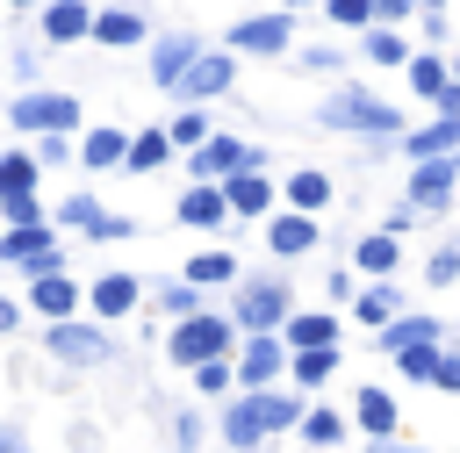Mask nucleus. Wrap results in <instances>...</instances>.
<instances>
[{
    "instance_id": "nucleus-1",
    "label": "nucleus",
    "mask_w": 460,
    "mask_h": 453,
    "mask_svg": "<svg viewBox=\"0 0 460 453\" xmlns=\"http://www.w3.org/2000/svg\"><path fill=\"white\" fill-rule=\"evenodd\" d=\"M295 417H302V403L288 395V388H244L230 410H223V446L230 453H259V439L266 431H295Z\"/></svg>"
},
{
    "instance_id": "nucleus-2",
    "label": "nucleus",
    "mask_w": 460,
    "mask_h": 453,
    "mask_svg": "<svg viewBox=\"0 0 460 453\" xmlns=\"http://www.w3.org/2000/svg\"><path fill=\"white\" fill-rule=\"evenodd\" d=\"M316 122L323 129H359V137H402V115L388 101H374L367 86H338L316 101Z\"/></svg>"
},
{
    "instance_id": "nucleus-3",
    "label": "nucleus",
    "mask_w": 460,
    "mask_h": 453,
    "mask_svg": "<svg viewBox=\"0 0 460 453\" xmlns=\"http://www.w3.org/2000/svg\"><path fill=\"white\" fill-rule=\"evenodd\" d=\"M43 345H50V360H58V367H108V360H115L108 331H93V324H79V316H50Z\"/></svg>"
},
{
    "instance_id": "nucleus-4",
    "label": "nucleus",
    "mask_w": 460,
    "mask_h": 453,
    "mask_svg": "<svg viewBox=\"0 0 460 453\" xmlns=\"http://www.w3.org/2000/svg\"><path fill=\"white\" fill-rule=\"evenodd\" d=\"M230 316H208V309H194V316H180L172 324V367H194V360H216V352H230Z\"/></svg>"
},
{
    "instance_id": "nucleus-5",
    "label": "nucleus",
    "mask_w": 460,
    "mask_h": 453,
    "mask_svg": "<svg viewBox=\"0 0 460 453\" xmlns=\"http://www.w3.org/2000/svg\"><path fill=\"white\" fill-rule=\"evenodd\" d=\"M295 43V7H273V14H244L230 22V43L223 50H244V58H280Z\"/></svg>"
},
{
    "instance_id": "nucleus-6",
    "label": "nucleus",
    "mask_w": 460,
    "mask_h": 453,
    "mask_svg": "<svg viewBox=\"0 0 460 453\" xmlns=\"http://www.w3.org/2000/svg\"><path fill=\"white\" fill-rule=\"evenodd\" d=\"M453 194H460V173H453V151H438V158H410V209L417 216H438V209H453Z\"/></svg>"
},
{
    "instance_id": "nucleus-7",
    "label": "nucleus",
    "mask_w": 460,
    "mask_h": 453,
    "mask_svg": "<svg viewBox=\"0 0 460 453\" xmlns=\"http://www.w3.org/2000/svg\"><path fill=\"white\" fill-rule=\"evenodd\" d=\"M280 316H288V280H237V302H230L237 331H280Z\"/></svg>"
},
{
    "instance_id": "nucleus-8",
    "label": "nucleus",
    "mask_w": 460,
    "mask_h": 453,
    "mask_svg": "<svg viewBox=\"0 0 460 453\" xmlns=\"http://www.w3.org/2000/svg\"><path fill=\"white\" fill-rule=\"evenodd\" d=\"M230 86H237V50H201V58L172 79L180 101H216V93H230Z\"/></svg>"
},
{
    "instance_id": "nucleus-9",
    "label": "nucleus",
    "mask_w": 460,
    "mask_h": 453,
    "mask_svg": "<svg viewBox=\"0 0 460 453\" xmlns=\"http://www.w3.org/2000/svg\"><path fill=\"white\" fill-rule=\"evenodd\" d=\"M0 259H14V266H29V273H58V230H43V223H7L0 230Z\"/></svg>"
},
{
    "instance_id": "nucleus-10",
    "label": "nucleus",
    "mask_w": 460,
    "mask_h": 453,
    "mask_svg": "<svg viewBox=\"0 0 460 453\" xmlns=\"http://www.w3.org/2000/svg\"><path fill=\"white\" fill-rule=\"evenodd\" d=\"M230 367H237L244 388H266V381L288 374V338H280V331H244V352H237Z\"/></svg>"
},
{
    "instance_id": "nucleus-11",
    "label": "nucleus",
    "mask_w": 460,
    "mask_h": 453,
    "mask_svg": "<svg viewBox=\"0 0 460 453\" xmlns=\"http://www.w3.org/2000/svg\"><path fill=\"white\" fill-rule=\"evenodd\" d=\"M14 129L43 137V129H79V101L72 93H22L14 101Z\"/></svg>"
},
{
    "instance_id": "nucleus-12",
    "label": "nucleus",
    "mask_w": 460,
    "mask_h": 453,
    "mask_svg": "<svg viewBox=\"0 0 460 453\" xmlns=\"http://www.w3.org/2000/svg\"><path fill=\"white\" fill-rule=\"evenodd\" d=\"M187 165H194V180H223V173H237V165H266V151H259V144H237V137H201Z\"/></svg>"
},
{
    "instance_id": "nucleus-13",
    "label": "nucleus",
    "mask_w": 460,
    "mask_h": 453,
    "mask_svg": "<svg viewBox=\"0 0 460 453\" xmlns=\"http://www.w3.org/2000/svg\"><path fill=\"white\" fill-rule=\"evenodd\" d=\"M266 244H273V259H302V252H316V216H309V209H280V216H266Z\"/></svg>"
},
{
    "instance_id": "nucleus-14",
    "label": "nucleus",
    "mask_w": 460,
    "mask_h": 453,
    "mask_svg": "<svg viewBox=\"0 0 460 453\" xmlns=\"http://www.w3.org/2000/svg\"><path fill=\"white\" fill-rule=\"evenodd\" d=\"M194 58H201V36H187V29H165V36L151 43V79H158V86L172 93V79H180V72H187Z\"/></svg>"
},
{
    "instance_id": "nucleus-15",
    "label": "nucleus",
    "mask_w": 460,
    "mask_h": 453,
    "mask_svg": "<svg viewBox=\"0 0 460 453\" xmlns=\"http://www.w3.org/2000/svg\"><path fill=\"white\" fill-rule=\"evenodd\" d=\"M223 201H230V216H273V187H266V173H259V165L223 173Z\"/></svg>"
},
{
    "instance_id": "nucleus-16",
    "label": "nucleus",
    "mask_w": 460,
    "mask_h": 453,
    "mask_svg": "<svg viewBox=\"0 0 460 453\" xmlns=\"http://www.w3.org/2000/svg\"><path fill=\"white\" fill-rule=\"evenodd\" d=\"M187 230H216L223 216H230V201H223V180H194L187 194H180V209H172Z\"/></svg>"
},
{
    "instance_id": "nucleus-17",
    "label": "nucleus",
    "mask_w": 460,
    "mask_h": 453,
    "mask_svg": "<svg viewBox=\"0 0 460 453\" xmlns=\"http://www.w3.org/2000/svg\"><path fill=\"white\" fill-rule=\"evenodd\" d=\"M374 345H381V352H402V345H446V331H438V316H402V309H395V316L374 331Z\"/></svg>"
},
{
    "instance_id": "nucleus-18",
    "label": "nucleus",
    "mask_w": 460,
    "mask_h": 453,
    "mask_svg": "<svg viewBox=\"0 0 460 453\" xmlns=\"http://www.w3.org/2000/svg\"><path fill=\"white\" fill-rule=\"evenodd\" d=\"M438 151H460V115H431L402 129V158H438Z\"/></svg>"
},
{
    "instance_id": "nucleus-19",
    "label": "nucleus",
    "mask_w": 460,
    "mask_h": 453,
    "mask_svg": "<svg viewBox=\"0 0 460 453\" xmlns=\"http://www.w3.org/2000/svg\"><path fill=\"white\" fill-rule=\"evenodd\" d=\"M352 424H359V431H374V439H395V431H402V410H395V395H388V388H359Z\"/></svg>"
},
{
    "instance_id": "nucleus-20",
    "label": "nucleus",
    "mask_w": 460,
    "mask_h": 453,
    "mask_svg": "<svg viewBox=\"0 0 460 453\" xmlns=\"http://www.w3.org/2000/svg\"><path fill=\"white\" fill-rule=\"evenodd\" d=\"M86 36H93V43H108V50H129V43H144L151 29H144V14H129V7H101Z\"/></svg>"
},
{
    "instance_id": "nucleus-21",
    "label": "nucleus",
    "mask_w": 460,
    "mask_h": 453,
    "mask_svg": "<svg viewBox=\"0 0 460 453\" xmlns=\"http://www.w3.org/2000/svg\"><path fill=\"white\" fill-rule=\"evenodd\" d=\"M93 29V7L86 0H50L43 7V43H79Z\"/></svg>"
},
{
    "instance_id": "nucleus-22",
    "label": "nucleus",
    "mask_w": 460,
    "mask_h": 453,
    "mask_svg": "<svg viewBox=\"0 0 460 453\" xmlns=\"http://www.w3.org/2000/svg\"><path fill=\"white\" fill-rule=\"evenodd\" d=\"M352 266H359L367 280H388V273H395V230H367V237L352 244Z\"/></svg>"
},
{
    "instance_id": "nucleus-23",
    "label": "nucleus",
    "mask_w": 460,
    "mask_h": 453,
    "mask_svg": "<svg viewBox=\"0 0 460 453\" xmlns=\"http://www.w3.org/2000/svg\"><path fill=\"white\" fill-rule=\"evenodd\" d=\"M137 295H144V288H137L129 273H101L86 302H93V316H129V309H137Z\"/></svg>"
},
{
    "instance_id": "nucleus-24",
    "label": "nucleus",
    "mask_w": 460,
    "mask_h": 453,
    "mask_svg": "<svg viewBox=\"0 0 460 453\" xmlns=\"http://www.w3.org/2000/svg\"><path fill=\"white\" fill-rule=\"evenodd\" d=\"M288 374H295L302 388L331 381V374H338V345H288Z\"/></svg>"
},
{
    "instance_id": "nucleus-25",
    "label": "nucleus",
    "mask_w": 460,
    "mask_h": 453,
    "mask_svg": "<svg viewBox=\"0 0 460 453\" xmlns=\"http://www.w3.org/2000/svg\"><path fill=\"white\" fill-rule=\"evenodd\" d=\"M395 309H402V295H395V288H388V280H367V288H359V295H352V316H359V324H367V331H381V324H388V316H395Z\"/></svg>"
},
{
    "instance_id": "nucleus-26",
    "label": "nucleus",
    "mask_w": 460,
    "mask_h": 453,
    "mask_svg": "<svg viewBox=\"0 0 460 453\" xmlns=\"http://www.w3.org/2000/svg\"><path fill=\"white\" fill-rule=\"evenodd\" d=\"M280 338L288 345H338V316H323V309H309V316H280Z\"/></svg>"
},
{
    "instance_id": "nucleus-27",
    "label": "nucleus",
    "mask_w": 460,
    "mask_h": 453,
    "mask_svg": "<svg viewBox=\"0 0 460 453\" xmlns=\"http://www.w3.org/2000/svg\"><path fill=\"white\" fill-rule=\"evenodd\" d=\"M165 158H172V137H165V129H137V137H129V151H122V165H129V173H158Z\"/></svg>"
},
{
    "instance_id": "nucleus-28",
    "label": "nucleus",
    "mask_w": 460,
    "mask_h": 453,
    "mask_svg": "<svg viewBox=\"0 0 460 453\" xmlns=\"http://www.w3.org/2000/svg\"><path fill=\"white\" fill-rule=\"evenodd\" d=\"M29 302H36V316H72V309H79V288H72L65 273H36V295H29Z\"/></svg>"
},
{
    "instance_id": "nucleus-29",
    "label": "nucleus",
    "mask_w": 460,
    "mask_h": 453,
    "mask_svg": "<svg viewBox=\"0 0 460 453\" xmlns=\"http://www.w3.org/2000/svg\"><path fill=\"white\" fill-rule=\"evenodd\" d=\"M122 151H129V137H122V129H86V137H79V158H86L93 173L122 165Z\"/></svg>"
},
{
    "instance_id": "nucleus-30",
    "label": "nucleus",
    "mask_w": 460,
    "mask_h": 453,
    "mask_svg": "<svg viewBox=\"0 0 460 453\" xmlns=\"http://www.w3.org/2000/svg\"><path fill=\"white\" fill-rule=\"evenodd\" d=\"M402 72H410V93H424V101L453 79V65H446V58H431V50H410V65H402Z\"/></svg>"
},
{
    "instance_id": "nucleus-31",
    "label": "nucleus",
    "mask_w": 460,
    "mask_h": 453,
    "mask_svg": "<svg viewBox=\"0 0 460 453\" xmlns=\"http://www.w3.org/2000/svg\"><path fill=\"white\" fill-rule=\"evenodd\" d=\"M187 280H194V288H223V280H237V252H194V259H187Z\"/></svg>"
},
{
    "instance_id": "nucleus-32",
    "label": "nucleus",
    "mask_w": 460,
    "mask_h": 453,
    "mask_svg": "<svg viewBox=\"0 0 460 453\" xmlns=\"http://www.w3.org/2000/svg\"><path fill=\"white\" fill-rule=\"evenodd\" d=\"M323 201H331V180H323V173H316V165H309V173H295V180H288V209H309V216H316V209H323Z\"/></svg>"
},
{
    "instance_id": "nucleus-33",
    "label": "nucleus",
    "mask_w": 460,
    "mask_h": 453,
    "mask_svg": "<svg viewBox=\"0 0 460 453\" xmlns=\"http://www.w3.org/2000/svg\"><path fill=\"white\" fill-rule=\"evenodd\" d=\"M187 374H194V388H201V395H230V381H237V367H230V352H216V360H194Z\"/></svg>"
},
{
    "instance_id": "nucleus-34",
    "label": "nucleus",
    "mask_w": 460,
    "mask_h": 453,
    "mask_svg": "<svg viewBox=\"0 0 460 453\" xmlns=\"http://www.w3.org/2000/svg\"><path fill=\"white\" fill-rule=\"evenodd\" d=\"M295 431H302L309 446H338V439H345V417H338V410H302Z\"/></svg>"
},
{
    "instance_id": "nucleus-35",
    "label": "nucleus",
    "mask_w": 460,
    "mask_h": 453,
    "mask_svg": "<svg viewBox=\"0 0 460 453\" xmlns=\"http://www.w3.org/2000/svg\"><path fill=\"white\" fill-rule=\"evenodd\" d=\"M359 50H367V65H410V43H402L395 29H367Z\"/></svg>"
},
{
    "instance_id": "nucleus-36",
    "label": "nucleus",
    "mask_w": 460,
    "mask_h": 453,
    "mask_svg": "<svg viewBox=\"0 0 460 453\" xmlns=\"http://www.w3.org/2000/svg\"><path fill=\"white\" fill-rule=\"evenodd\" d=\"M36 187V151H0V194Z\"/></svg>"
},
{
    "instance_id": "nucleus-37",
    "label": "nucleus",
    "mask_w": 460,
    "mask_h": 453,
    "mask_svg": "<svg viewBox=\"0 0 460 453\" xmlns=\"http://www.w3.org/2000/svg\"><path fill=\"white\" fill-rule=\"evenodd\" d=\"M158 302H165V316H194V309H201V288H194V280H165Z\"/></svg>"
},
{
    "instance_id": "nucleus-38",
    "label": "nucleus",
    "mask_w": 460,
    "mask_h": 453,
    "mask_svg": "<svg viewBox=\"0 0 460 453\" xmlns=\"http://www.w3.org/2000/svg\"><path fill=\"white\" fill-rule=\"evenodd\" d=\"M431 360H438V345H402V352H395L402 381H424V388H431Z\"/></svg>"
},
{
    "instance_id": "nucleus-39",
    "label": "nucleus",
    "mask_w": 460,
    "mask_h": 453,
    "mask_svg": "<svg viewBox=\"0 0 460 453\" xmlns=\"http://www.w3.org/2000/svg\"><path fill=\"white\" fill-rule=\"evenodd\" d=\"M72 151H79V144H72V129H43V137H36V165H65Z\"/></svg>"
},
{
    "instance_id": "nucleus-40",
    "label": "nucleus",
    "mask_w": 460,
    "mask_h": 453,
    "mask_svg": "<svg viewBox=\"0 0 460 453\" xmlns=\"http://www.w3.org/2000/svg\"><path fill=\"white\" fill-rule=\"evenodd\" d=\"M0 216H7V223H43V201H36V187H22V194H0Z\"/></svg>"
},
{
    "instance_id": "nucleus-41",
    "label": "nucleus",
    "mask_w": 460,
    "mask_h": 453,
    "mask_svg": "<svg viewBox=\"0 0 460 453\" xmlns=\"http://www.w3.org/2000/svg\"><path fill=\"white\" fill-rule=\"evenodd\" d=\"M424 273H431V288H453V280H460V244H438V252L424 259Z\"/></svg>"
},
{
    "instance_id": "nucleus-42",
    "label": "nucleus",
    "mask_w": 460,
    "mask_h": 453,
    "mask_svg": "<svg viewBox=\"0 0 460 453\" xmlns=\"http://www.w3.org/2000/svg\"><path fill=\"white\" fill-rule=\"evenodd\" d=\"M323 14H331L338 29H367V22H374V0H323Z\"/></svg>"
},
{
    "instance_id": "nucleus-43",
    "label": "nucleus",
    "mask_w": 460,
    "mask_h": 453,
    "mask_svg": "<svg viewBox=\"0 0 460 453\" xmlns=\"http://www.w3.org/2000/svg\"><path fill=\"white\" fill-rule=\"evenodd\" d=\"M165 137H172V151H180V144H201V137H208V122H201V101H194L187 115H172V129H165Z\"/></svg>"
},
{
    "instance_id": "nucleus-44",
    "label": "nucleus",
    "mask_w": 460,
    "mask_h": 453,
    "mask_svg": "<svg viewBox=\"0 0 460 453\" xmlns=\"http://www.w3.org/2000/svg\"><path fill=\"white\" fill-rule=\"evenodd\" d=\"M93 216H101V201H93V194H72V201H58V223H72V230H86Z\"/></svg>"
},
{
    "instance_id": "nucleus-45",
    "label": "nucleus",
    "mask_w": 460,
    "mask_h": 453,
    "mask_svg": "<svg viewBox=\"0 0 460 453\" xmlns=\"http://www.w3.org/2000/svg\"><path fill=\"white\" fill-rule=\"evenodd\" d=\"M431 388L460 395V352H446V345H438V360H431Z\"/></svg>"
},
{
    "instance_id": "nucleus-46",
    "label": "nucleus",
    "mask_w": 460,
    "mask_h": 453,
    "mask_svg": "<svg viewBox=\"0 0 460 453\" xmlns=\"http://www.w3.org/2000/svg\"><path fill=\"white\" fill-rule=\"evenodd\" d=\"M86 237H129V216H108V209H101V216L86 223Z\"/></svg>"
},
{
    "instance_id": "nucleus-47",
    "label": "nucleus",
    "mask_w": 460,
    "mask_h": 453,
    "mask_svg": "<svg viewBox=\"0 0 460 453\" xmlns=\"http://www.w3.org/2000/svg\"><path fill=\"white\" fill-rule=\"evenodd\" d=\"M302 65H309V72H338V65H345V58H338V50H331V43H316V50H302Z\"/></svg>"
},
{
    "instance_id": "nucleus-48",
    "label": "nucleus",
    "mask_w": 460,
    "mask_h": 453,
    "mask_svg": "<svg viewBox=\"0 0 460 453\" xmlns=\"http://www.w3.org/2000/svg\"><path fill=\"white\" fill-rule=\"evenodd\" d=\"M431 115H460V79H446V86L431 93Z\"/></svg>"
},
{
    "instance_id": "nucleus-49",
    "label": "nucleus",
    "mask_w": 460,
    "mask_h": 453,
    "mask_svg": "<svg viewBox=\"0 0 460 453\" xmlns=\"http://www.w3.org/2000/svg\"><path fill=\"white\" fill-rule=\"evenodd\" d=\"M402 14H417V0H374V22H402Z\"/></svg>"
},
{
    "instance_id": "nucleus-50",
    "label": "nucleus",
    "mask_w": 460,
    "mask_h": 453,
    "mask_svg": "<svg viewBox=\"0 0 460 453\" xmlns=\"http://www.w3.org/2000/svg\"><path fill=\"white\" fill-rule=\"evenodd\" d=\"M194 439H201V417H180V424H172V446H180V453H187V446H194Z\"/></svg>"
},
{
    "instance_id": "nucleus-51",
    "label": "nucleus",
    "mask_w": 460,
    "mask_h": 453,
    "mask_svg": "<svg viewBox=\"0 0 460 453\" xmlns=\"http://www.w3.org/2000/svg\"><path fill=\"white\" fill-rule=\"evenodd\" d=\"M14 324H22V309H14V302H7V295H0V338H7V331H14Z\"/></svg>"
},
{
    "instance_id": "nucleus-52",
    "label": "nucleus",
    "mask_w": 460,
    "mask_h": 453,
    "mask_svg": "<svg viewBox=\"0 0 460 453\" xmlns=\"http://www.w3.org/2000/svg\"><path fill=\"white\" fill-rule=\"evenodd\" d=\"M0 453H29V439L22 431H0Z\"/></svg>"
},
{
    "instance_id": "nucleus-53",
    "label": "nucleus",
    "mask_w": 460,
    "mask_h": 453,
    "mask_svg": "<svg viewBox=\"0 0 460 453\" xmlns=\"http://www.w3.org/2000/svg\"><path fill=\"white\" fill-rule=\"evenodd\" d=\"M367 453H410V446H402V439H374Z\"/></svg>"
},
{
    "instance_id": "nucleus-54",
    "label": "nucleus",
    "mask_w": 460,
    "mask_h": 453,
    "mask_svg": "<svg viewBox=\"0 0 460 453\" xmlns=\"http://www.w3.org/2000/svg\"><path fill=\"white\" fill-rule=\"evenodd\" d=\"M417 14H446V0H417Z\"/></svg>"
},
{
    "instance_id": "nucleus-55",
    "label": "nucleus",
    "mask_w": 460,
    "mask_h": 453,
    "mask_svg": "<svg viewBox=\"0 0 460 453\" xmlns=\"http://www.w3.org/2000/svg\"><path fill=\"white\" fill-rule=\"evenodd\" d=\"M288 7H316V0H288Z\"/></svg>"
},
{
    "instance_id": "nucleus-56",
    "label": "nucleus",
    "mask_w": 460,
    "mask_h": 453,
    "mask_svg": "<svg viewBox=\"0 0 460 453\" xmlns=\"http://www.w3.org/2000/svg\"><path fill=\"white\" fill-rule=\"evenodd\" d=\"M453 79H460V58H453Z\"/></svg>"
},
{
    "instance_id": "nucleus-57",
    "label": "nucleus",
    "mask_w": 460,
    "mask_h": 453,
    "mask_svg": "<svg viewBox=\"0 0 460 453\" xmlns=\"http://www.w3.org/2000/svg\"><path fill=\"white\" fill-rule=\"evenodd\" d=\"M14 7H36V0H14Z\"/></svg>"
},
{
    "instance_id": "nucleus-58",
    "label": "nucleus",
    "mask_w": 460,
    "mask_h": 453,
    "mask_svg": "<svg viewBox=\"0 0 460 453\" xmlns=\"http://www.w3.org/2000/svg\"><path fill=\"white\" fill-rule=\"evenodd\" d=\"M453 173H460V151H453Z\"/></svg>"
}]
</instances>
